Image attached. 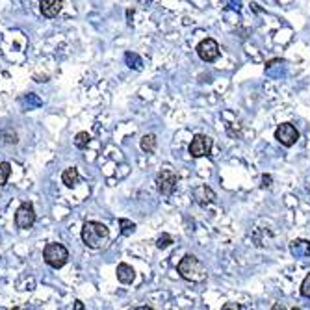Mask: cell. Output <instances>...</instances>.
I'll return each instance as SVG.
<instances>
[{"instance_id":"cell-14","label":"cell","mask_w":310,"mask_h":310,"mask_svg":"<svg viewBox=\"0 0 310 310\" xmlns=\"http://www.w3.org/2000/svg\"><path fill=\"white\" fill-rule=\"evenodd\" d=\"M140 147H141L143 153L153 155V153L156 151V136L155 134H145L140 141Z\"/></svg>"},{"instance_id":"cell-25","label":"cell","mask_w":310,"mask_h":310,"mask_svg":"<svg viewBox=\"0 0 310 310\" xmlns=\"http://www.w3.org/2000/svg\"><path fill=\"white\" fill-rule=\"evenodd\" d=\"M75 309H77V310H84V305H82V301H75Z\"/></svg>"},{"instance_id":"cell-1","label":"cell","mask_w":310,"mask_h":310,"mask_svg":"<svg viewBox=\"0 0 310 310\" xmlns=\"http://www.w3.org/2000/svg\"><path fill=\"white\" fill-rule=\"evenodd\" d=\"M176 271L180 273L184 281L190 282H205L206 277H208L205 264L199 260L197 256H193V254H186L182 260L178 262Z\"/></svg>"},{"instance_id":"cell-26","label":"cell","mask_w":310,"mask_h":310,"mask_svg":"<svg viewBox=\"0 0 310 310\" xmlns=\"http://www.w3.org/2000/svg\"><path fill=\"white\" fill-rule=\"evenodd\" d=\"M132 15H134V11H132V9H128V11H127V17H128V19H132Z\"/></svg>"},{"instance_id":"cell-6","label":"cell","mask_w":310,"mask_h":310,"mask_svg":"<svg viewBox=\"0 0 310 310\" xmlns=\"http://www.w3.org/2000/svg\"><path fill=\"white\" fill-rule=\"evenodd\" d=\"M35 223V210L30 203H22L15 212V225L21 231H28Z\"/></svg>"},{"instance_id":"cell-5","label":"cell","mask_w":310,"mask_h":310,"mask_svg":"<svg viewBox=\"0 0 310 310\" xmlns=\"http://www.w3.org/2000/svg\"><path fill=\"white\" fill-rule=\"evenodd\" d=\"M212 147H214V140H212L210 136L197 134L191 140L190 147H188V153H190L193 158H203V156H210Z\"/></svg>"},{"instance_id":"cell-10","label":"cell","mask_w":310,"mask_h":310,"mask_svg":"<svg viewBox=\"0 0 310 310\" xmlns=\"http://www.w3.org/2000/svg\"><path fill=\"white\" fill-rule=\"evenodd\" d=\"M290 254L296 256V258H305V256H310V241L303 240V238H297V240L290 241Z\"/></svg>"},{"instance_id":"cell-24","label":"cell","mask_w":310,"mask_h":310,"mask_svg":"<svg viewBox=\"0 0 310 310\" xmlns=\"http://www.w3.org/2000/svg\"><path fill=\"white\" fill-rule=\"evenodd\" d=\"M223 309H225V310H229V309H238V310H241L243 307H241V305H225Z\"/></svg>"},{"instance_id":"cell-4","label":"cell","mask_w":310,"mask_h":310,"mask_svg":"<svg viewBox=\"0 0 310 310\" xmlns=\"http://www.w3.org/2000/svg\"><path fill=\"white\" fill-rule=\"evenodd\" d=\"M176 184H178V176L171 169H162L156 175V188L165 197L173 195V191L176 190Z\"/></svg>"},{"instance_id":"cell-2","label":"cell","mask_w":310,"mask_h":310,"mask_svg":"<svg viewBox=\"0 0 310 310\" xmlns=\"http://www.w3.org/2000/svg\"><path fill=\"white\" fill-rule=\"evenodd\" d=\"M110 238V229L99 221H85L82 227V241L89 249H100Z\"/></svg>"},{"instance_id":"cell-7","label":"cell","mask_w":310,"mask_h":310,"mask_svg":"<svg viewBox=\"0 0 310 310\" xmlns=\"http://www.w3.org/2000/svg\"><path fill=\"white\" fill-rule=\"evenodd\" d=\"M197 54L199 58L206 62V64H212V62H216L221 54V50H219V45L216 39H212V37H206L203 41L197 45Z\"/></svg>"},{"instance_id":"cell-23","label":"cell","mask_w":310,"mask_h":310,"mask_svg":"<svg viewBox=\"0 0 310 310\" xmlns=\"http://www.w3.org/2000/svg\"><path fill=\"white\" fill-rule=\"evenodd\" d=\"M229 4H231V7L236 9V11H240L241 9V0H229Z\"/></svg>"},{"instance_id":"cell-12","label":"cell","mask_w":310,"mask_h":310,"mask_svg":"<svg viewBox=\"0 0 310 310\" xmlns=\"http://www.w3.org/2000/svg\"><path fill=\"white\" fill-rule=\"evenodd\" d=\"M115 273H117V281L123 282V284H132L136 279V271L132 266H128L127 262H121L117 269H115Z\"/></svg>"},{"instance_id":"cell-15","label":"cell","mask_w":310,"mask_h":310,"mask_svg":"<svg viewBox=\"0 0 310 310\" xmlns=\"http://www.w3.org/2000/svg\"><path fill=\"white\" fill-rule=\"evenodd\" d=\"M21 102L26 106V110H34V108H39V106L43 104V100L39 99L35 93H26L21 99Z\"/></svg>"},{"instance_id":"cell-13","label":"cell","mask_w":310,"mask_h":310,"mask_svg":"<svg viewBox=\"0 0 310 310\" xmlns=\"http://www.w3.org/2000/svg\"><path fill=\"white\" fill-rule=\"evenodd\" d=\"M80 180V175H78V169L77 167H69V169L64 171V175H62V182L67 186V188H75Z\"/></svg>"},{"instance_id":"cell-20","label":"cell","mask_w":310,"mask_h":310,"mask_svg":"<svg viewBox=\"0 0 310 310\" xmlns=\"http://www.w3.org/2000/svg\"><path fill=\"white\" fill-rule=\"evenodd\" d=\"M171 243H173V238H171L169 234H165V232H163L162 236L156 240V247H158V249H167Z\"/></svg>"},{"instance_id":"cell-22","label":"cell","mask_w":310,"mask_h":310,"mask_svg":"<svg viewBox=\"0 0 310 310\" xmlns=\"http://www.w3.org/2000/svg\"><path fill=\"white\" fill-rule=\"evenodd\" d=\"M271 186V175H262V188H269Z\"/></svg>"},{"instance_id":"cell-17","label":"cell","mask_w":310,"mask_h":310,"mask_svg":"<svg viewBox=\"0 0 310 310\" xmlns=\"http://www.w3.org/2000/svg\"><path fill=\"white\" fill-rule=\"evenodd\" d=\"M119 227H121V234H123V236H132V234L136 232V223H132V221L127 218L119 219Z\"/></svg>"},{"instance_id":"cell-3","label":"cell","mask_w":310,"mask_h":310,"mask_svg":"<svg viewBox=\"0 0 310 310\" xmlns=\"http://www.w3.org/2000/svg\"><path fill=\"white\" fill-rule=\"evenodd\" d=\"M43 260L49 264L50 268L60 269L65 266V262L69 260V251L62 243H49L43 249Z\"/></svg>"},{"instance_id":"cell-11","label":"cell","mask_w":310,"mask_h":310,"mask_svg":"<svg viewBox=\"0 0 310 310\" xmlns=\"http://www.w3.org/2000/svg\"><path fill=\"white\" fill-rule=\"evenodd\" d=\"M62 7H64V0H41L39 2V9H41L43 17H47V19L56 17L62 11Z\"/></svg>"},{"instance_id":"cell-18","label":"cell","mask_w":310,"mask_h":310,"mask_svg":"<svg viewBox=\"0 0 310 310\" xmlns=\"http://www.w3.org/2000/svg\"><path fill=\"white\" fill-rule=\"evenodd\" d=\"M89 141H91V136L87 134V132H78L77 138H75V147L77 149H87Z\"/></svg>"},{"instance_id":"cell-8","label":"cell","mask_w":310,"mask_h":310,"mask_svg":"<svg viewBox=\"0 0 310 310\" xmlns=\"http://www.w3.org/2000/svg\"><path fill=\"white\" fill-rule=\"evenodd\" d=\"M275 140L284 145V147H292V145H296L297 140H299V132H297V128L294 125H290V123H282L279 125L275 130Z\"/></svg>"},{"instance_id":"cell-16","label":"cell","mask_w":310,"mask_h":310,"mask_svg":"<svg viewBox=\"0 0 310 310\" xmlns=\"http://www.w3.org/2000/svg\"><path fill=\"white\" fill-rule=\"evenodd\" d=\"M125 62H127V65L130 69L141 71V67H143V60H141L136 52H127V54H125Z\"/></svg>"},{"instance_id":"cell-19","label":"cell","mask_w":310,"mask_h":310,"mask_svg":"<svg viewBox=\"0 0 310 310\" xmlns=\"http://www.w3.org/2000/svg\"><path fill=\"white\" fill-rule=\"evenodd\" d=\"M11 175V165L7 162H0V186L7 182V178Z\"/></svg>"},{"instance_id":"cell-9","label":"cell","mask_w":310,"mask_h":310,"mask_svg":"<svg viewBox=\"0 0 310 310\" xmlns=\"http://www.w3.org/2000/svg\"><path fill=\"white\" fill-rule=\"evenodd\" d=\"M193 199H195V203L199 206H208L216 201V191L212 190L210 186L203 184V186H199V188L193 190Z\"/></svg>"},{"instance_id":"cell-21","label":"cell","mask_w":310,"mask_h":310,"mask_svg":"<svg viewBox=\"0 0 310 310\" xmlns=\"http://www.w3.org/2000/svg\"><path fill=\"white\" fill-rule=\"evenodd\" d=\"M301 296L310 299V273L305 277L303 282H301Z\"/></svg>"}]
</instances>
